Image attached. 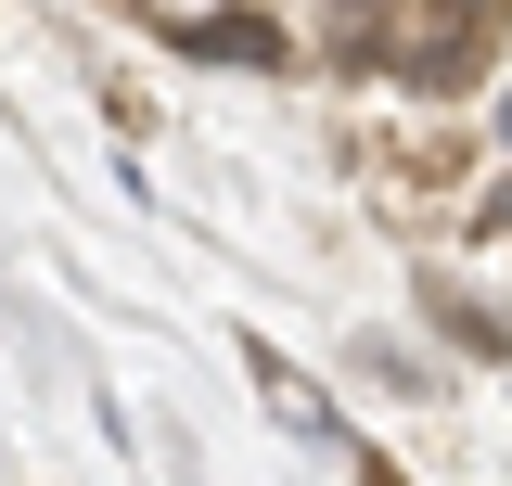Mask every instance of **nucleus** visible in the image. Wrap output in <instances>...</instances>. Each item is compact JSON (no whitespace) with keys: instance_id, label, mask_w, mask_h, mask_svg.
<instances>
[{"instance_id":"obj_1","label":"nucleus","mask_w":512,"mask_h":486,"mask_svg":"<svg viewBox=\"0 0 512 486\" xmlns=\"http://www.w3.org/2000/svg\"><path fill=\"white\" fill-rule=\"evenodd\" d=\"M500 64V13H410V39H397V103H461L474 77Z\"/></svg>"},{"instance_id":"obj_2","label":"nucleus","mask_w":512,"mask_h":486,"mask_svg":"<svg viewBox=\"0 0 512 486\" xmlns=\"http://www.w3.org/2000/svg\"><path fill=\"white\" fill-rule=\"evenodd\" d=\"M154 39L180 64H295V39H282L269 13H205V26H192V13H154Z\"/></svg>"},{"instance_id":"obj_3","label":"nucleus","mask_w":512,"mask_h":486,"mask_svg":"<svg viewBox=\"0 0 512 486\" xmlns=\"http://www.w3.org/2000/svg\"><path fill=\"white\" fill-rule=\"evenodd\" d=\"M397 39H410V13H346V26H320V64H333V77L397 90Z\"/></svg>"},{"instance_id":"obj_4","label":"nucleus","mask_w":512,"mask_h":486,"mask_svg":"<svg viewBox=\"0 0 512 486\" xmlns=\"http://www.w3.org/2000/svg\"><path fill=\"white\" fill-rule=\"evenodd\" d=\"M423 307H436V333H448V346H474V359H512V320H500L487 295H461L448 269H423Z\"/></svg>"},{"instance_id":"obj_5","label":"nucleus","mask_w":512,"mask_h":486,"mask_svg":"<svg viewBox=\"0 0 512 486\" xmlns=\"http://www.w3.org/2000/svg\"><path fill=\"white\" fill-rule=\"evenodd\" d=\"M244 359H256V384H269V397H282V410H295L308 435H346V423H333V397H320V384H308L295 359H282V346H244Z\"/></svg>"}]
</instances>
